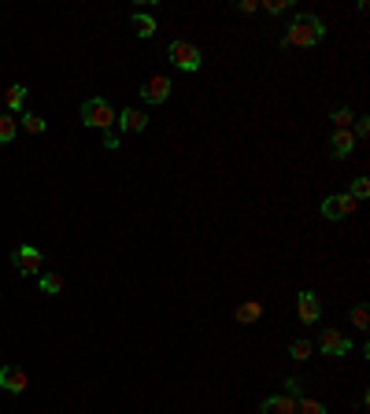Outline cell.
Masks as SVG:
<instances>
[{
	"instance_id": "obj_8",
	"label": "cell",
	"mask_w": 370,
	"mask_h": 414,
	"mask_svg": "<svg viewBox=\"0 0 370 414\" xmlns=\"http://www.w3.org/2000/svg\"><path fill=\"white\" fill-rule=\"evenodd\" d=\"M296 311H300V322H307V326H314L322 318V304L311 289H304L300 296H296Z\"/></svg>"
},
{
	"instance_id": "obj_1",
	"label": "cell",
	"mask_w": 370,
	"mask_h": 414,
	"mask_svg": "<svg viewBox=\"0 0 370 414\" xmlns=\"http://www.w3.org/2000/svg\"><path fill=\"white\" fill-rule=\"evenodd\" d=\"M326 37V23L319 15H296L285 37H282V48H311V45H319Z\"/></svg>"
},
{
	"instance_id": "obj_24",
	"label": "cell",
	"mask_w": 370,
	"mask_h": 414,
	"mask_svg": "<svg viewBox=\"0 0 370 414\" xmlns=\"http://www.w3.org/2000/svg\"><path fill=\"white\" fill-rule=\"evenodd\" d=\"M282 396H289V400H300V396H304V385L296 381V378H285V392H282Z\"/></svg>"
},
{
	"instance_id": "obj_13",
	"label": "cell",
	"mask_w": 370,
	"mask_h": 414,
	"mask_svg": "<svg viewBox=\"0 0 370 414\" xmlns=\"http://www.w3.org/2000/svg\"><path fill=\"white\" fill-rule=\"evenodd\" d=\"M134 30H137V37H156V18L152 15H144V11H134Z\"/></svg>"
},
{
	"instance_id": "obj_27",
	"label": "cell",
	"mask_w": 370,
	"mask_h": 414,
	"mask_svg": "<svg viewBox=\"0 0 370 414\" xmlns=\"http://www.w3.org/2000/svg\"><path fill=\"white\" fill-rule=\"evenodd\" d=\"M104 148H111V152H115V148H119V137L111 134V129H104Z\"/></svg>"
},
{
	"instance_id": "obj_9",
	"label": "cell",
	"mask_w": 370,
	"mask_h": 414,
	"mask_svg": "<svg viewBox=\"0 0 370 414\" xmlns=\"http://www.w3.org/2000/svg\"><path fill=\"white\" fill-rule=\"evenodd\" d=\"M26 373L18 370V366H0V388L11 392V396H18V392H26Z\"/></svg>"
},
{
	"instance_id": "obj_12",
	"label": "cell",
	"mask_w": 370,
	"mask_h": 414,
	"mask_svg": "<svg viewBox=\"0 0 370 414\" xmlns=\"http://www.w3.org/2000/svg\"><path fill=\"white\" fill-rule=\"evenodd\" d=\"M263 414H296V400H289V396H267L263 400Z\"/></svg>"
},
{
	"instance_id": "obj_16",
	"label": "cell",
	"mask_w": 370,
	"mask_h": 414,
	"mask_svg": "<svg viewBox=\"0 0 370 414\" xmlns=\"http://www.w3.org/2000/svg\"><path fill=\"white\" fill-rule=\"evenodd\" d=\"M18 137V119L15 115H0V144H11Z\"/></svg>"
},
{
	"instance_id": "obj_14",
	"label": "cell",
	"mask_w": 370,
	"mask_h": 414,
	"mask_svg": "<svg viewBox=\"0 0 370 414\" xmlns=\"http://www.w3.org/2000/svg\"><path fill=\"white\" fill-rule=\"evenodd\" d=\"M263 318V304H240L237 307V322L240 326H252V322H259Z\"/></svg>"
},
{
	"instance_id": "obj_15",
	"label": "cell",
	"mask_w": 370,
	"mask_h": 414,
	"mask_svg": "<svg viewBox=\"0 0 370 414\" xmlns=\"http://www.w3.org/2000/svg\"><path fill=\"white\" fill-rule=\"evenodd\" d=\"M23 100H26V85H11V89L4 92L8 115H15V111H23Z\"/></svg>"
},
{
	"instance_id": "obj_25",
	"label": "cell",
	"mask_w": 370,
	"mask_h": 414,
	"mask_svg": "<svg viewBox=\"0 0 370 414\" xmlns=\"http://www.w3.org/2000/svg\"><path fill=\"white\" fill-rule=\"evenodd\" d=\"M289 4H292V0H267L263 8H267L270 15H285V11H289Z\"/></svg>"
},
{
	"instance_id": "obj_23",
	"label": "cell",
	"mask_w": 370,
	"mask_h": 414,
	"mask_svg": "<svg viewBox=\"0 0 370 414\" xmlns=\"http://www.w3.org/2000/svg\"><path fill=\"white\" fill-rule=\"evenodd\" d=\"M348 196L356 200V203L366 200V196H370V181H366V178H356V181H352V193H348Z\"/></svg>"
},
{
	"instance_id": "obj_10",
	"label": "cell",
	"mask_w": 370,
	"mask_h": 414,
	"mask_svg": "<svg viewBox=\"0 0 370 414\" xmlns=\"http://www.w3.org/2000/svg\"><path fill=\"white\" fill-rule=\"evenodd\" d=\"M329 152H333V159H348L352 152H356V137H352V129H333Z\"/></svg>"
},
{
	"instance_id": "obj_19",
	"label": "cell",
	"mask_w": 370,
	"mask_h": 414,
	"mask_svg": "<svg viewBox=\"0 0 370 414\" xmlns=\"http://www.w3.org/2000/svg\"><path fill=\"white\" fill-rule=\"evenodd\" d=\"M296 414H329L319 400H307V396H300L296 400Z\"/></svg>"
},
{
	"instance_id": "obj_21",
	"label": "cell",
	"mask_w": 370,
	"mask_h": 414,
	"mask_svg": "<svg viewBox=\"0 0 370 414\" xmlns=\"http://www.w3.org/2000/svg\"><path fill=\"white\" fill-rule=\"evenodd\" d=\"M23 129H26V134H45L48 122L41 115H23Z\"/></svg>"
},
{
	"instance_id": "obj_20",
	"label": "cell",
	"mask_w": 370,
	"mask_h": 414,
	"mask_svg": "<svg viewBox=\"0 0 370 414\" xmlns=\"http://www.w3.org/2000/svg\"><path fill=\"white\" fill-rule=\"evenodd\" d=\"M366 322H370V307L366 304H356V307H352V326L366 333Z\"/></svg>"
},
{
	"instance_id": "obj_5",
	"label": "cell",
	"mask_w": 370,
	"mask_h": 414,
	"mask_svg": "<svg viewBox=\"0 0 370 414\" xmlns=\"http://www.w3.org/2000/svg\"><path fill=\"white\" fill-rule=\"evenodd\" d=\"M356 200H352L348 193H337V196H329L322 207H319V211H322V218H329V222H337V218H348L352 211H356Z\"/></svg>"
},
{
	"instance_id": "obj_3",
	"label": "cell",
	"mask_w": 370,
	"mask_h": 414,
	"mask_svg": "<svg viewBox=\"0 0 370 414\" xmlns=\"http://www.w3.org/2000/svg\"><path fill=\"white\" fill-rule=\"evenodd\" d=\"M11 267L18 274H26V277H41V267H45V255L30 248V244H23V248H15L11 252Z\"/></svg>"
},
{
	"instance_id": "obj_11",
	"label": "cell",
	"mask_w": 370,
	"mask_h": 414,
	"mask_svg": "<svg viewBox=\"0 0 370 414\" xmlns=\"http://www.w3.org/2000/svg\"><path fill=\"white\" fill-rule=\"evenodd\" d=\"M115 122L126 129V134H141V129L148 126V115H144V111H137V107H126V111H119V115H115Z\"/></svg>"
},
{
	"instance_id": "obj_6",
	"label": "cell",
	"mask_w": 370,
	"mask_h": 414,
	"mask_svg": "<svg viewBox=\"0 0 370 414\" xmlns=\"http://www.w3.org/2000/svg\"><path fill=\"white\" fill-rule=\"evenodd\" d=\"M319 344H322V355H333V359H341V355L352 351V341H348L341 329H322Z\"/></svg>"
},
{
	"instance_id": "obj_2",
	"label": "cell",
	"mask_w": 370,
	"mask_h": 414,
	"mask_svg": "<svg viewBox=\"0 0 370 414\" xmlns=\"http://www.w3.org/2000/svg\"><path fill=\"white\" fill-rule=\"evenodd\" d=\"M111 122H115V111H111V104L104 97H92L82 104V126L89 129H111Z\"/></svg>"
},
{
	"instance_id": "obj_22",
	"label": "cell",
	"mask_w": 370,
	"mask_h": 414,
	"mask_svg": "<svg viewBox=\"0 0 370 414\" xmlns=\"http://www.w3.org/2000/svg\"><path fill=\"white\" fill-rule=\"evenodd\" d=\"M329 119H333V126H337V129H348L352 122H356V115H352V111H348V107H337V111H333V115H329Z\"/></svg>"
},
{
	"instance_id": "obj_26",
	"label": "cell",
	"mask_w": 370,
	"mask_h": 414,
	"mask_svg": "<svg viewBox=\"0 0 370 414\" xmlns=\"http://www.w3.org/2000/svg\"><path fill=\"white\" fill-rule=\"evenodd\" d=\"M366 134H370V122H366V119H356V134H352V137L359 141V137H366Z\"/></svg>"
},
{
	"instance_id": "obj_4",
	"label": "cell",
	"mask_w": 370,
	"mask_h": 414,
	"mask_svg": "<svg viewBox=\"0 0 370 414\" xmlns=\"http://www.w3.org/2000/svg\"><path fill=\"white\" fill-rule=\"evenodd\" d=\"M166 55H171V60L181 67V70H200V60H204V55H200V48L193 45V41H171V48H166Z\"/></svg>"
},
{
	"instance_id": "obj_17",
	"label": "cell",
	"mask_w": 370,
	"mask_h": 414,
	"mask_svg": "<svg viewBox=\"0 0 370 414\" xmlns=\"http://www.w3.org/2000/svg\"><path fill=\"white\" fill-rule=\"evenodd\" d=\"M311 351H314V344L307 341V336H300V341H292V348H289V355H292V359H311Z\"/></svg>"
},
{
	"instance_id": "obj_7",
	"label": "cell",
	"mask_w": 370,
	"mask_h": 414,
	"mask_svg": "<svg viewBox=\"0 0 370 414\" xmlns=\"http://www.w3.org/2000/svg\"><path fill=\"white\" fill-rule=\"evenodd\" d=\"M171 78L166 74H156V78H148V85L141 89V97H144V104H163V100H171Z\"/></svg>"
},
{
	"instance_id": "obj_18",
	"label": "cell",
	"mask_w": 370,
	"mask_h": 414,
	"mask_svg": "<svg viewBox=\"0 0 370 414\" xmlns=\"http://www.w3.org/2000/svg\"><path fill=\"white\" fill-rule=\"evenodd\" d=\"M41 292H45V296L63 292V277H60V274H41Z\"/></svg>"
}]
</instances>
